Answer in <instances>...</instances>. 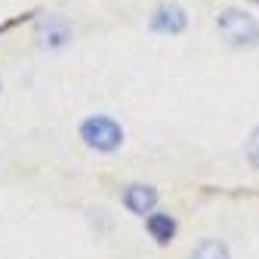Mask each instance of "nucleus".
Wrapping results in <instances>:
<instances>
[{
    "label": "nucleus",
    "mask_w": 259,
    "mask_h": 259,
    "mask_svg": "<svg viewBox=\"0 0 259 259\" xmlns=\"http://www.w3.org/2000/svg\"><path fill=\"white\" fill-rule=\"evenodd\" d=\"M216 28L225 37V44H232L238 50H250L259 44V22L244 10H222L216 16Z\"/></svg>",
    "instance_id": "f257e3e1"
},
{
    "label": "nucleus",
    "mask_w": 259,
    "mask_h": 259,
    "mask_svg": "<svg viewBox=\"0 0 259 259\" xmlns=\"http://www.w3.org/2000/svg\"><path fill=\"white\" fill-rule=\"evenodd\" d=\"M80 139L96 151H114L123 142V130L117 120H111L105 114H93L80 123Z\"/></svg>",
    "instance_id": "f03ea898"
},
{
    "label": "nucleus",
    "mask_w": 259,
    "mask_h": 259,
    "mask_svg": "<svg viewBox=\"0 0 259 259\" xmlns=\"http://www.w3.org/2000/svg\"><path fill=\"white\" fill-rule=\"evenodd\" d=\"M185 10L179 4H160L151 16V28L157 34H179V31H185Z\"/></svg>",
    "instance_id": "7ed1b4c3"
},
{
    "label": "nucleus",
    "mask_w": 259,
    "mask_h": 259,
    "mask_svg": "<svg viewBox=\"0 0 259 259\" xmlns=\"http://www.w3.org/2000/svg\"><path fill=\"white\" fill-rule=\"evenodd\" d=\"M123 204L133 210L136 216H145V213H151L154 204H157V191H154L151 185H130V188L123 191Z\"/></svg>",
    "instance_id": "20e7f679"
},
{
    "label": "nucleus",
    "mask_w": 259,
    "mask_h": 259,
    "mask_svg": "<svg viewBox=\"0 0 259 259\" xmlns=\"http://www.w3.org/2000/svg\"><path fill=\"white\" fill-rule=\"evenodd\" d=\"M40 37H44V44L47 47H62L65 40H71V28L65 25L62 19H47L44 25H40Z\"/></svg>",
    "instance_id": "39448f33"
},
{
    "label": "nucleus",
    "mask_w": 259,
    "mask_h": 259,
    "mask_svg": "<svg viewBox=\"0 0 259 259\" xmlns=\"http://www.w3.org/2000/svg\"><path fill=\"white\" fill-rule=\"evenodd\" d=\"M148 232H151L154 241L167 244V241L173 238V232H176V222H173L167 213H151V216H148Z\"/></svg>",
    "instance_id": "423d86ee"
},
{
    "label": "nucleus",
    "mask_w": 259,
    "mask_h": 259,
    "mask_svg": "<svg viewBox=\"0 0 259 259\" xmlns=\"http://www.w3.org/2000/svg\"><path fill=\"white\" fill-rule=\"evenodd\" d=\"M188 259H232V253H229V247H225L222 241H201L198 247L191 250V256Z\"/></svg>",
    "instance_id": "0eeeda50"
},
{
    "label": "nucleus",
    "mask_w": 259,
    "mask_h": 259,
    "mask_svg": "<svg viewBox=\"0 0 259 259\" xmlns=\"http://www.w3.org/2000/svg\"><path fill=\"white\" fill-rule=\"evenodd\" d=\"M247 160L259 170V126L250 133V142H247Z\"/></svg>",
    "instance_id": "6e6552de"
}]
</instances>
